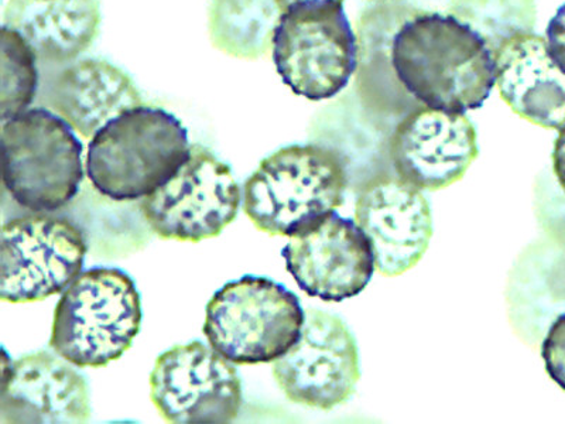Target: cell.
I'll return each instance as SVG.
<instances>
[{
    "instance_id": "1",
    "label": "cell",
    "mask_w": 565,
    "mask_h": 424,
    "mask_svg": "<svg viewBox=\"0 0 565 424\" xmlns=\"http://www.w3.org/2000/svg\"><path fill=\"white\" fill-rule=\"evenodd\" d=\"M392 67L408 95L440 113L481 108L497 85L491 47L452 14L406 19L393 38Z\"/></svg>"
},
{
    "instance_id": "2",
    "label": "cell",
    "mask_w": 565,
    "mask_h": 424,
    "mask_svg": "<svg viewBox=\"0 0 565 424\" xmlns=\"http://www.w3.org/2000/svg\"><path fill=\"white\" fill-rule=\"evenodd\" d=\"M190 149L189 134L173 114L141 105L115 116L94 135L85 170L100 194L134 201L173 179Z\"/></svg>"
},
{
    "instance_id": "3",
    "label": "cell",
    "mask_w": 565,
    "mask_h": 424,
    "mask_svg": "<svg viewBox=\"0 0 565 424\" xmlns=\"http://www.w3.org/2000/svg\"><path fill=\"white\" fill-rule=\"evenodd\" d=\"M348 189L345 166L335 150L287 146L247 179L242 209L257 230L290 239L340 209Z\"/></svg>"
},
{
    "instance_id": "4",
    "label": "cell",
    "mask_w": 565,
    "mask_h": 424,
    "mask_svg": "<svg viewBox=\"0 0 565 424\" xmlns=\"http://www.w3.org/2000/svg\"><path fill=\"white\" fill-rule=\"evenodd\" d=\"M141 303L132 277L114 267L83 272L54 310L50 348L78 368L119 360L139 335Z\"/></svg>"
},
{
    "instance_id": "5",
    "label": "cell",
    "mask_w": 565,
    "mask_h": 424,
    "mask_svg": "<svg viewBox=\"0 0 565 424\" xmlns=\"http://www.w3.org/2000/svg\"><path fill=\"white\" fill-rule=\"evenodd\" d=\"M305 321L295 293L267 277L244 276L212 297L203 331L226 360L257 365L285 356L299 341Z\"/></svg>"
},
{
    "instance_id": "6",
    "label": "cell",
    "mask_w": 565,
    "mask_h": 424,
    "mask_svg": "<svg viewBox=\"0 0 565 424\" xmlns=\"http://www.w3.org/2000/svg\"><path fill=\"white\" fill-rule=\"evenodd\" d=\"M62 116L34 108L2 125L3 184L23 209H63L84 181L83 144Z\"/></svg>"
},
{
    "instance_id": "7",
    "label": "cell",
    "mask_w": 565,
    "mask_h": 424,
    "mask_svg": "<svg viewBox=\"0 0 565 424\" xmlns=\"http://www.w3.org/2000/svg\"><path fill=\"white\" fill-rule=\"evenodd\" d=\"M360 44L344 3L315 0L281 13L274 34V62L282 83L310 100L335 97L358 68Z\"/></svg>"
},
{
    "instance_id": "8",
    "label": "cell",
    "mask_w": 565,
    "mask_h": 424,
    "mask_svg": "<svg viewBox=\"0 0 565 424\" xmlns=\"http://www.w3.org/2000/svg\"><path fill=\"white\" fill-rule=\"evenodd\" d=\"M228 165L204 146L191 145L173 179L141 201V215L161 240L215 239L238 216L244 201Z\"/></svg>"
},
{
    "instance_id": "9",
    "label": "cell",
    "mask_w": 565,
    "mask_h": 424,
    "mask_svg": "<svg viewBox=\"0 0 565 424\" xmlns=\"http://www.w3.org/2000/svg\"><path fill=\"white\" fill-rule=\"evenodd\" d=\"M87 251L83 232L68 220H10L0 239V299L18 305L62 295L83 272Z\"/></svg>"
},
{
    "instance_id": "10",
    "label": "cell",
    "mask_w": 565,
    "mask_h": 424,
    "mask_svg": "<svg viewBox=\"0 0 565 424\" xmlns=\"http://www.w3.org/2000/svg\"><path fill=\"white\" fill-rule=\"evenodd\" d=\"M150 399L175 424L232 423L244 401L236 368L200 341L161 353L150 373Z\"/></svg>"
},
{
    "instance_id": "11",
    "label": "cell",
    "mask_w": 565,
    "mask_h": 424,
    "mask_svg": "<svg viewBox=\"0 0 565 424\" xmlns=\"http://www.w3.org/2000/svg\"><path fill=\"white\" fill-rule=\"evenodd\" d=\"M274 377L291 402L331 411L355 393L361 378L355 337L340 317L307 310L299 341L275 361Z\"/></svg>"
},
{
    "instance_id": "12",
    "label": "cell",
    "mask_w": 565,
    "mask_h": 424,
    "mask_svg": "<svg viewBox=\"0 0 565 424\" xmlns=\"http://www.w3.org/2000/svg\"><path fill=\"white\" fill-rule=\"evenodd\" d=\"M281 256L300 289L324 301L361 295L376 267L371 240L356 221L337 211L290 236Z\"/></svg>"
},
{
    "instance_id": "13",
    "label": "cell",
    "mask_w": 565,
    "mask_h": 424,
    "mask_svg": "<svg viewBox=\"0 0 565 424\" xmlns=\"http://www.w3.org/2000/svg\"><path fill=\"white\" fill-rule=\"evenodd\" d=\"M395 174L422 191L457 183L478 158L477 130L467 116L417 106L396 125L388 141Z\"/></svg>"
},
{
    "instance_id": "14",
    "label": "cell",
    "mask_w": 565,
    "mask_h": 424,
    "mask_svg": "<svg viewBox=\"0 0 565 424\" xmlns=\"http://www.w3.org/2000/svg\"><path fill=\"white\" fill-rule=\"evenodd\" d=\"M73 363L47 351L14 362L3 350L0 423L81 424L90 418L87 381Z\"/></svg>"
},
{
    "instance_id": "15",
    "label": "cell",
    "mask_w": 565,
    "mask_h": 424,
    "mask_svg": "<svg viewBox=\"0 0 565 424\" xmlns=\"http://www.w3.org/2000/svg\"><path fill=\"white\" fill-rule=\"evenodd\" d=\"M355 221L371 240L376 269L383 276L413 269L433 239L430 204L422 190L397 176L376 181L358 194Z\"/></svg>"
},
{
    "instance_id": "16",
    "label": "cell",
    "mask_w": 565,
    "mask_h": 424,
    "mask_svg": "<svg viewBox=\"0 0 565 424\" xmlns=\"http://www.w3.org/2000/svg\"><path fill=\"white\" fill-rule=\"evenodd\" d=\"M493 55L499 94L513 113L542 128L562 129L565 74L550 55L546 39L519 35Z\"/></svg>"
},
{
    "instance_id": "17",
    "label": "cell",
    "mask_w": 565,
    "mask_h": 424,
    "mask_svg": "<svg viewBox=\"0 0 565 424\" xmlns=\"http://www.w3.org/2000/svg\"><path fill=\"white\" fill-rule=\"evenodd\" d=\"M49 106L83 138H94L125 110L143 105L122 70L104 60H83L65 68L49 91Z\"/></svg>"
},
{
    "instance_id": "18",
    "label": "cell",
    "mask_w": 565,
    "mask_h": 424,
    "mask_svg": "<svg viewBox=\"0 0 565 424\" xmlns=\"http://www.w3.org/2000/svg\"><path fill=\"white\" fill-rule=\"evenodd\" d=\"M98 0H9L4 26L17 30L44 62L77 59L97 39Z\"/></svg>"
},
{
    "instance_id": "19",
    "label": "cell",
    "mask_w": 565,
    "mask_h": 424,
    "mask_svg": "<svg viewBox=\"0 0 565 424\" xmlns=\"http://www.w3.org/2000/svg\"><path fill=\"white\" fill-rule=\"evenodd\" d=\"M280 17L276 0H214L210 9L211 42L232 57L259 59L274 47Z\"/></svg>"
},
{
    "instance_id": "20",
    "label": "cell",
    "mask_w": 565,
    "mask_h": 424,
    "mask_svg": "<svg viewBox=\"0 0 565 424\" xmlns=\"http://www.w3.org/2000/svg\"><path fill=\"white\" fill-rule=\"evenodd\" d=\"M450 12L497 52L509 40L533 33L534 0H451Z\"/></svg>"
},
{
    "instance_id": "21",
    "label": "cell",
    "mask_w": 565,
    "mask_h": 424,
    "mask_svg": "<svg viewBox=\"0 0 565 424\" xmlns=\"http://www.w3.org/2000/svg\"><path fill=\"white\" fill-rule=\"evenodd\" d=\"M2 88H0V116L13 118L28 110L39 88L38 54L17 30L2 26Z\"/></svg>"
},
{
    "instance_id": "22",
    "label": "cell",
    "mask_w": 565,
    "mask_h": 424,
    "mask_svg": "<svg viewBox=\"0 0 565 424\" xmlns=\"http://www.w3.org/2000/svg\"><path fill=\"white\" fill-rule=\"evenodd\" d=\"M542 357L550 378L565 391V312L550 327L543 341Z\"/></svg>"
},
{
    "instance_id": "23",
    "label": "cell",
    "mask_w": 565,
    "mask_h": 424,
    "mask_svg": "<svg viewBox=\"0 0 565 424\" xmlns=\"http://www.w3.org/2000/svg\"><path fill=\"white\" fill-rule=\"evenodd\" d=\"M546 42L550 55L558 68L565 74V4L550 20L546 30Z\"/></svg>"
},
{
    "instance_id": "24",
    "label": "cell",
    "mask_w": 565,
    "mask_h": 424,
    "mask_svg": "<svg viewBox=\"0 0 565 424\" xmlns=\"http://www.w3.org/2000/svg\"><path fill=\"white\" fill-rule=\"evenodd\" d=\"M558 132V138L556 144H554L553 168L559 186H562L565 191V124Z\"/></svg>"
},
{
    "instance_id": "25",
    "label": "cell",
    "mask_w": 565,
    "mask_h": 424,
    "mask_svg": "<svg viewBox=\"0 0 565 424\" xmlns=\"http://www.w3.org/2000/svg\"><path fill=\"white\" fill-rule=\"evenodd\" d=\"M302 2H315V0H276L277 7H279L281 13L286 12V10L292 7V4ZM337 2L344 3V0H337Z\"/></svg>"
}]
</instances>
